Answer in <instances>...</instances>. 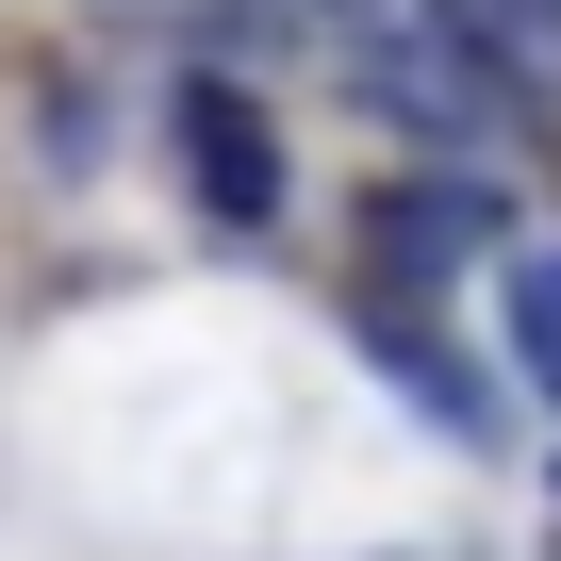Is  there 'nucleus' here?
<instances>
[{"mask_svg":"<svg viewBox=\"0 0 561 561\" xmlns=\"http://www.w3.org/2000/svg\"><path fill=\"white\" fill-rule=\"evenodd\" d=\"M364 50V100L397 116V133H430V149H495L512 133V67L462 34V18H430V0H397L380 34H347Z\"/></svg>","mask_w":561,"mask_h":561,"instance_id":"f257e3e1","label":"nucleus"},{"mask_svg":"<svg viewBox=\"0 0 561 561\" xmlns=\"http://www.w3.org/2000/svg\"><path fill=\"white\" fill-rule=\"evenodd\" d=\"M182 165H198V198H215L231 231H264V215H280V133H264V100H248V83H182Z\"/></svg>","mask_w":561,"mask_h":561,"instance_id":"f03ea898","label":"nucleus"},{"mask_svg":"<svg viewBox=\"0 0 561 561\" xmlns=\"http://www.w3.org/2000/svg\"><path fill=\"white\" fill-rule=\"evenodd\" d=\"M479 248H495V198H479V182H380V264L446 280V264H479Z\"/></svg>","mask_w":561,"mask_h":561,"instance_id":"7ed1b4c3","label":"nucleus"},{"mask_svg":"<svg viewBox=\"0 0 561 561\" xmlns=\"http://www.w3.org/2000/svg\"><path fill=\"white\" fill-rule=\"evenodd\" d=\"M479 50L512 83H561V0H479Z\"/></svg>","mask_w":561,"mask_h":561,"instance_id":"20e7f679","label":"nucleus"},{"mask_svg":"<svg viewBox=\"0 0 561 561\" xmlns=\"http://www.w3.org/2000/svg\"><path fill=\"white\" fill-rule=\"evenodd\" d=\"M512 347H528V380L561 397V248H545V264H512Z\"/></svg>","mask_w":561,"mask_h":561,"instance_id":"39448f33","label":"nucleus"},{"mask_svg":"<svg viewBox=\"0 0 561 561\" xmlns=\"http://www.w3.org/2000/svg\"><path fill=\"white\" fill-rule=\"evenodd\" d=\"M280 18H331V34H380L397 0H280Z\"/></svg>","mask_w":561,"mask_h":561,"instance_id":"423d86ee","label":"nucleus"}]
</instances>
